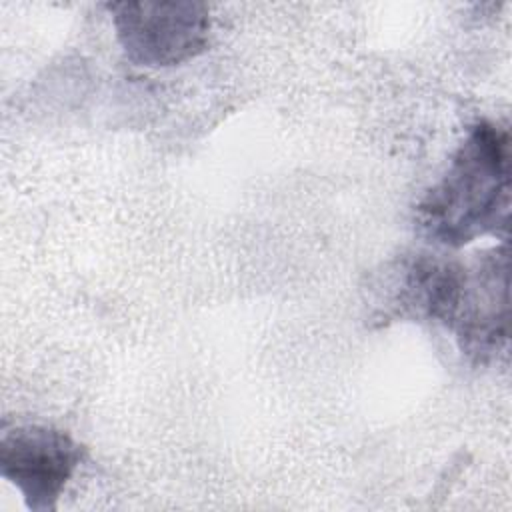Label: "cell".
Here are the masks:
<instances>
[{
	"label": "cell",
	"mask_w": 512,
	"mask_h": 512,
	"mask_svg": "<svg viewBox=\"0 0 512 512\" xmlns=\"http://www.w3.org/2000/svg\"><path fill=\"white\" fill-rule=\"evenodd\" d=\"M510 140L494 122H476L454 152L444 176L416 208L422 234L460 248L504 230L510 212Z\"/></svg>",
	"instance_id": "cell-1"
},
{
	"label": "cell",
	"mask_w": 512,
	"mask_h": 512,
	"mask_svg": "<svg viewBox=\"0 0 512 512\" xmlns=\"http://www.w3.org/2000/svg\"><path fill=\"white\" fill-rule=\"evenodd\" d=\"M126 58L146 68H168L208 48V6L192 0L108 4Z\"/></svg>",
	"instance_id": "cell-2"
},
{
	"label": "cell",
	"mask_w": 512,
	"mask_h": 512,
	"mask_svg": "<svg viewBox=\"0 0 512 512\" xmlns=\"http://www.w3.org/2000/svg\"><path fill=\"white\" fill-rule=\"evenodd\" d=\"M82 456L84 446L52 426H14L0 438V472L34 512L56 508Z\"/></svg>",
	"instance_id": "cell-3"
},
{
	"label": "cell",
	"mask_w": 512,
	"mask_h": 512,
	"mask_svg": "<svg viewBox=\"0 0 512 512\" xmlns=\"http://www.w3.org/2000/svg\"><path fill=\"white\" fill-rule=\"evenodd\" d=\"M460 350L486 362L508 338V252L494 248L462 264L452 316L446 324Z\"/></svg>",
	"instance_id": "cell-4"
}]
</instances>
